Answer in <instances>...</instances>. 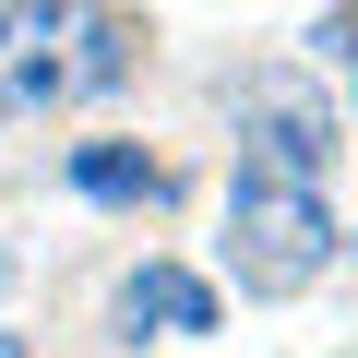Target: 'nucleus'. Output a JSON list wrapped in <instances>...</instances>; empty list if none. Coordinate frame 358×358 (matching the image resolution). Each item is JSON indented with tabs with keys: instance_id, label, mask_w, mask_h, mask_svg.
<instances>
[{
	"instance_id": "nucleus-1",
	"label": "nucleus",
	"mask_w": 358,
	"mask_h": 358,
	"mask_svg": "<svg viewBox=\"0 0 358 358\" xmlns=\"http://www.w3.org/2000/svg\"><path fill=\"white\" fill-rule=\"evenodd\" d=\"M131 24L108 0H13L0 13V120H36V108H72V96H108L131 72Z\"/></svg>"
},
{
	"instance_id": "nucleus-2",
	"label": "nucleus",
	"mask_w": 358,
	"mask_h": 358,
	"mask_svg": "<svg viewBox=\"0 0 358 358\" xmlns=\"http://www.w3.org/2000/svg\"><path fill=\"white\" fill-rule=\"evenodd\" d=\"M334 263V215H322V192L310 179H287V167H227V275H239V299H299L310 275Z\"/></svg>"
},
{
	"instance_id": "nucleus-3",
	"label": "nucleus",
	"mask_w": 358,
	"mask_h": 358,
	"mask_svg": "<svg viewBox=\"0 0 358 358\" xmlns=\"http://www.w3.org/2000/svg\"><path fill=\"white\" fill-rule=\"evenodd\" d=\"M239 155L322 192V167H334V96H322L310 72H251V84H239Z\"/></svg>"
},
{
	"instance_id": "nucleus-4",
	"label": "nucleus",
	"mask_w": 358,
	"mask_h": 358,
	"mask_svg": "<svg viewBox=\"0 0 358 358\" xmlns=\"http://www.w3.org/2000/svg\"><path fill=\"white\" fill-rule=\"evenodd\" d=\"M120 322L131 334H215V287L179 263H143V275H120Z\"/></svg>"
},
{
	"instance_id": "nucleus-5",
	"label": "nucleus",
	"mask_w": 358,
	"mask_h": 358,
	"mask_svg": "<svg viewBox=\"0 0 358 358\" xmlns=\"http://www.w3.org/2000/svg\"><path fill=\"white\" fill-rule=\"evenodd\" d=\"M72 192L84 203H167L179 192V179H167V155H143V143H72Z\"/></svg>"
},
{
	"instance_id": "nucleus-6",
	"label": "nucleus",
	"mask_w": 358,
	"mask_h": 358,
	"mask_svg": "<svg viewBox=\"0 0 358 358\" xmlns=\"http://www.w3.org/2000/svg\"><path fill=\"white\" fill-rule=\"evenodd\" d=\"M322 60H334L346 96H358V0H346V13H322Z\"/></svg>"
},
{
	"instance_id": "nucleus-7",
	"label": "nucleus",
	"mask_w": 358,
	"mask_h": 358,
	"mask_svg": "<svg viewBox=\"0 0 358 358\" xmlns=\"http://www.w3.org/2000/svg\"><path fill=\"white\" fill-rule=\"evenodd\" d=\"M0 358H24V334H0Z\"/></svg>"
}]
</instances>
